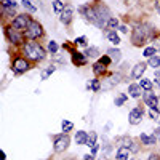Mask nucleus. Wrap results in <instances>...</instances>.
<instances>
[{"label": "nucleus", "instance_id": "nucleus-35", "mask_svg": "<svg viewBox=\"0 0 160 160\" xmlns=\"http://www.w3.org/2000/svg\"><path fill=\"white\" fill-rule=\"evenodd\" d=\"M3 8H16V2L15 0H0Z\"/></svg>", "mask_w": 160, "mask_h": 160}, {"label": "nucleus", "instance_id": "nucleus-1", "mask_svg": "<svg viewBox=\"0 0 160 160\" xmlns=\"http://www.w3.org/2000/svg\"><path fill=\"white\" fill-rule=\"evenodd\" d=\"M157 32L151 22H139L131 32V45L133 47H146L148 42H152Z\"/></svg>", "mask_w": 160, "mask_h": 160}, {"label": "nucleus", "instance_id": "nucleus-38", "mask_svg": "<svg viewBox=\"0 0 160 160\" xmlns=\"http://www.w3.org/2000/svg\"><path fill=\"white\" fill-rule=\"evenodd\" d=\"M98 61H99V62H102L104 66H109V64L112 62V59L109 58V55H102L101 58H98Z\"/></svg>", "mask_w": 160, "mask_h": 160}, {"label": "nucleus", "instance_id": "nucleus-46", "mask_svg": "<svg viewBox=\"0 0 160 160\" xmlns=\"http://www.w3.org/2000/svg\"><path fill=\"white\" fill-rule=\"evenodd\" d=\"M157 112H160V96H158V101H157V108H155Z\"/></svg>", "mask_w": 160, "mask_h": 160}, {"label": "nucleus", "instance_id": "nucleus-6", "mask_svg": "<svg viewBox=\"0 0 160 160\" xmlns=\"http://www.w3.org/2000/svg\"><path fill=\"white\" fill-rule=\"evenodd\" d=\"M32 22V16H31V13H21V15H18L16 18H13L11 19V26L15 28L16 31L19 32H26V29L29 28V24Z\"/></svg>", "mask_w": 160, "mask_h": 160}, {"label": "nucleus", "instance_id": "nucleus-17", "mask_svg": "<svg viewBox=\"0 0 160 160\" xmlns=\"http://www.w3.org/2000/svg\"><path fill=\"white\" fill-rule=\"evenodd\" d=\"M131 155V149L130 148H125V146H118V149L115 152V158L117 160H128Z\"/></svg>", "mask_w": 160, "mask_h": 160}, {"label": "nucleus", "instance_id": "nucleus-31", "mask_svg": "<svg viewBox=\"0 0 160 160\" xmlns=\"http://www.w3.org/2000/svg\"><path fill=\"white\" fill-rule=\"evenodd\" d=\"M21 3H22V7H24L26 10H28V13H35V11H37V7L32 5L31 0H22Z\"/></svg>", "mask_w": 160, "mask_h": 160}, {"label": "nucleus", "instance_id": "nucleus-4", "mask_svg": "<svg viewBox=\"0 0 160 160\" xmlns=\"http://www.w3.org/2000/svg\"><path fill=\"white\" fill-rule=\"evenodd\" d=\"M43 34H45L43 26L40 24L38 21L32 19V22L29 24V28L26 29V32H24V38L26 40H38V38L43 37Z\"/></svg>", "mask_w": 160, "mask_h": 160}, {"label": "nucleus", "instance_id": "nucleus-2", "mask_svg": "<svg viewBox=\"0 0 160 160\" xmlns=\"http://www.w3.org/2000/svg\"><path fill=\"white\" fill-rule=\"evenodd\" d=\"M21 51L31 62H40V61H43L47 58L45 48L38 42H35V40H26V42L21 45Z\"/></svg>", "mask_w": 160, "mask_h": 160}, {"label": "nucleus", "instance_id": "nucleus-20", "mask_svg": "<svg viewBox=\"0 0 160 160\" xmlns=\"http://www.w3.org/2000/svg\"><path fill=\"white\" fill-rule=\"evenodd\" d=\"M108 55H109V58L112 59V62H120V59H122V51H120L118 48H109L108 50Z\"/></svg>", "mask_w": 160, "mask_h": 160}, {"label": "nucleus", "instance_id": "nucleus-37", "mask_svg": "<svg viewBox=\"0 0 160 160\" xmlns=\"http://www.w3.org/2000/svg\"><path fill=\"white\" fill-rule=\"evenodd\" d=\"M3 15L5 16H10V18H13V16H18L16 15V8H3Z\"/></svg>", "mask_w": 160, "mask_h": 160}, {"label": "nucleus", "instance_id": "nucleus-42", "mask_svg": "<svg viewBox=\"0 0 160 160\" xmlns=\"http://www.w3.org/2000/svg\"><path fill=\"white\" fill-rule=\"evenodd\" d=\"M98 151H99V144L96 142V144L91 148V154H93V155H96V154H98Z\"/></svg>", "mask_w": 160, "mask_h": 160}, {"label": "nucleus", "instance_id": "nucleus-18", "mask_svg": "<svg viewBox=\"0 0 160 160\" xmlns=\"http://www.w3.org/2000/svg\"><path fill=\"white\" fill-rule=\"evenodd\" d=\"M106 71H108V66H104L102 62L96 61L93 64V74H95V77H102L106 74Z\"/></svg>", "mask_w": 160, "mask_h": 160}, {"label": "nucleus", "instance_id": "nucleus-15", "mask_svg": "<svg viewBox=\"0 0 160 160\" xmlns=\"http://www.w3.org/2000/svg\"><path fill=\"white\" fill-rule=\"evenodd\" d=\"M72 62L77 66V68H82V66H85V64L88 62V58L83 55V53L74 51V53H72Z\"/></svg>", "mask_w": 160, "mask_h": 160}, {"label": "nucleus", "instance_id": "nucleus-32", "mask_svg": "<svg viewBox=\"0 0 160 160\" xmlns=\"http://www.w3.org/2000/svg\"><path fill=\"white\" fill-rule=\"evenodd\" d=\"M127 99H128V95H125V93H120V95L114 99V104L117 106V108H120V106H122Z\"/></svg>", "mask_w": 160, "mask_h": 160}, {"label": "nucleus", "instance_id": "nucleus-13", "mask_svg": "<svg viewBox=\"0 0 160 160\" xmlns=\"http://www.w3.org/2000/svg\"><path fill=\"white\" fill-rule=\"evenodd\" d=\"M139 142L142 144V146H155L157 142H158V139H157V136H155V133H151V135H148V133H141L139 135Z\"/></svg>", "mask_w": 160, "mask_h": 160}, {"label": "nucleus", "instance_id": "nucleus-49", "mask_svg": "<svg viewBox=\"0 0 160 160\" xmlns=\"http://www.w3.org/2000/svg\"><path fill=\"white\" fill-rule=\"evenodd\" d=\"M155 8H157V11L160 13V2H155Z\"/></svg>", "mask_w": 160, "mask_h": 160}, {"label": "nucleus", "instance_id": "nucleus-11", "mask_svg": "<svg viewBox=\"0 0 160 160\" xmlns=\"http://www.w3.org/2000/svg\"><path fill=\"white\" fill-rule=\"evenodd\" d=\"M72 18H74V7L68 3L64 7V10L59 13V22L64 26H69L72 22Z\"/></svg>", "mask_w": 160, "mask_h": 160}, {"label": "nucleus", "instance_id": "nucleus-28", "mask_svg": "<svg viewBox=\"0 0 160 160\" xmlns=\"http://www.w3.org/2000/svg\"><path fill=\"white\" fill-rule=\"evenodd\" d=\"M148 66L152 69H158L160 68V56H152L148 59Z\"/></svg>", "mask_w": 160, "mask_h": 160}, {"label": "nucleus", "instance_id": "nucleus-47", "mask_svg": "<svg viewBox=\"0 0 160 160\" xmlns=\"http://www.w3.org/2000/svg\"><path fill=\"white\" fill-rule=\"evenodd\" d=\"M154 83H155L157 87H160V77H157V78L154 80Z\"/></svg>", "mask_w": 160, "mask_h": 160}, {"label": "nucleus", "instance_id": "nucleus-23", "mask_svg": "<svg viewBox=\"0 0 160 160\" xmlns=\"http://www.w3.org/2000/svg\"><path fill=\"white\" fill-rule=\"evenodd\" d=\"M139 87H141L144 91H149V90H152L154 82H152L151 78H139Z\"/></svg>", "mask_w": 160, "mask_h": 160}, {"label": "nucleus", "instance_id": "nucleus-30", "mask_svg": "<svg viewBox=\"0 0 160 160\" xmlns=\"http://www.w3.org/2000/svg\"><path fill=\"white\" fill-rule=\"evenodd\" d=\"M61 128H62V133H69V131H72V128H74V123L72 122H69V120H62L61 122Z\"/></svg>", "mask_w": 160, "mask_h": 160}, {"label": "nucleus", "instance_id": "nucleus-7", "mask_svg": "<svg viewBox=\"0 0 160 160\" xmlns=\"http://www.w3.org/2000/svg\"><path fill=\"white\" fill-rule=\"evenodd\" d=\"M69 144H71L69 133H61V135L55 136V139H53V151H55L56 154H61L64 151H68Z\"/></svg>", "mask_w": 160, "mask_h": 160}, {"label": "nucleus", "instance_id": "nucleus-16", "mask_svg": "<svg viewBox=\"0 0 160 160\" xmlns=\"http://www.w3.org/2000/svg\"><path fill=\"white\" fill-rule=\"evenodd\" d=\"M128 95H130L131 98L138 99V98H141V96L144 95V91H142V88L139 87V83H130V85H128Z\"/></svg>", "mask_w": 160, "mask_h": 160}, {"label": "nucleus", "instance_id": "nucleus-41", "mask_svg": "<svg viewBox=\"0 0 160 160\" xmlns=\"http://www.w3.org/2000/svg\"><path fill=\"white\" fill-rule=\"evenodd\" d=\"M118 31L122 32V34H128V26H125V24H120V26H118Z\"/></svg>", "mask_w": 160, "mask_h": 160}, {"label": "nucleus", "instance_id": "nucleus-43", "mask_svg": "<svg viewBox=\"0 0 160 160\" xmlns=\"http://www.w3.org/2000/svg\"><path fill=\"white\" fill-rule=\"evenodd\" d=\"M148 160H160V155H158V154H154V152H152V154H151V155L148 157Z\"/></svg>", "mask_w": 160, "mask_h": 160}, {"label": "nucleus", "instance_id": "nucleus-10", "mask_svg": "<svg viewBox=\"0 0 160 160\" xmlns=\"http://www.w3.org/2000/svg\"><path fill=\"white\" fill-rule=\"evenodd\" d=\"M142 115H144V108L142 106H136L133 108L128 114V123L130 125H139L141 120H142Z\"/></svg>", "mask_w": 160, "mask_h": 160}, {"label": "nucleus", "instance_id": "nucleus-9", "mask_svg": "<svg viewBox=\"0 0 160 160\" xmlns=\"http://www.w3.org/2000/svg\"><path fill=\"white\" fill-rule=\"evenodd\" d=\"M78 13L85 18L87 22L90 24H95L96 26V13H95V7H93V3H85L82 7H78Z\"/></svg>", "mask_w": 160, "mask_h": 160}, {"label": "nucleus", "instance_id": "nucleus-21", "mask_svg": "<svg viewBox=\"0 0 160 160\" xmlns=\"http://www.w3.org/2000/svg\"><path fill=\"white\" fill-rule=\"evenodd\" d=\"M83 55L88 58V59H95V58H101L99 56V48L98 47H87Z\"/></svg>", "mask_w": 160, "mask_h": 160}, {"label": "nucleus", "instance_id": "nucleus-12", "mask_svg": "<svg viewBox=\"0 0 160 160\" xmlns=\"http://www.w3.org/2000/svg\"><path fill=\"white\" fill-rule=\"evenodd\" d=\"M142 101H144V104L148 106L149 109H155V108H157L158 96L155 95V93H154L152 90H149V91H144V95H142Z\"/></svg>", "mask_w": 160, "mask_h": 160}, {"label": "nucleus", "instance_id": "nucleus-22", "mask_svg": "<svg viewBox=\"0 0 160 160\" xmlns=\"http://www.w3.org/2000/svg\"><path fill=\"white\" fill-rule=\"evenodd\" d=\"M87 88L88 90H91V91H99L101 90V80L96 77V78H91V80H88V83H87Z\"/></svg>", "mask_w": 160, "mask_h": 160}, {"label": "nucleus", "instance_id": "nucleus-39", "mask_svg": "<svg viewBox=\"0 0 160 160\" xmlns=\"http://www.w3.org/2000/svg\"><path fill=\"white\" fill-rule=\"evenodd\" d=\"M158 115H160V112H157L155 109H151V111H149V117H151L152 120H158Z\"/></svg>", "mask_w": 160, "mask_h": 160}, {"label": "nucleus", "instance_id": "nucleus-8", "mask_svg": "<svg viewBox=\"0 0 160 160\" xmlns=\"http://www.w3.org/2000/svg\"><path fill=\"white\" fill-rule=\"evenodd\" d=\"M31 61L26 58V56H16L15 59H13V64H11V68H13V72H15L16 75H21L24 72H28L31 69Z\"/></svg>", "mask_w": 160, "mask_h": 160}, {"label": "nucleus", "instance_id": "nucleus-14", "mask_svg": "<svg viewBox=\"0 0 160 160\" xmlns=\"http://www.w3.org/2000/svg\"><path fill=\"white\" fill-rule=\"evenodd\" d=\"M146 69H148V62H138L135 68L131 69V77L136 78V80L142 78V74L146 72Z\"/></svg>", "mask_w": 160, "mask_h": 160}, {"label": "nucleus", "instance_id": "nucleus-29", "mask_svg": "<svg viewBox=\"0 0 160 160\" xmlns=\"http://www.w3.org/2000/svg\"><path fill=\"white\" fill-rule=\"evenodd\" d=\"M96 139H98L96 131H90L88 133V142H87V146H88V148H93V146L96 144Z\"/></svg>", "mask_w": 160, "mask_h": 160}, {"label": "nucleus", "instance_id": "nucleus-44", "mask_svg": "<svg viewBox=\"0 0 160 160\" xmlns=\"http://www.w3.org/2000/svg\"><path fill=\"white\" fill-rule=\"evenodd\" d=\"M82 160H95V155H93V154H87V155H83Z\"/></svg>", "mask_w": 160, "mask_h": 160}, {"label": "nucleus", "instance_id": "nucleus-45", "mask_svg": "<svg viewBox=\"0 0 160 160\" xmlns=\"http://www.w3.org/2000/svg\"><path fill=\"white\" fill-rule=\"evenodd\" d=\"M154 133H155V136H157V139H158V142H160V127H158V128H155V130H154Z\"/></svg>", "mask_w": 160, "mask_h": 160}, {"label": "nucleus", "instance_id": "nucleus-27", "mask_svg": "<svg viewBox=\"0 0 160 160\" xmlns=\"http://www.w3.org/2000/svg\"><path fill=\"white\" fill-rule=\"evenodd\" d=\"M158 50L154 47V45H151V47H146L144 48V51H142V55H144V58H152V56H155V53H157Z\"/></svg>", "mask_w": 160, "mask_h": 160}, {"label": "nucleus", "instance_id": "nucleus-25", "mask_svg": "<svg viewBox=\"0 0 160 160\" xmlns=\"http://www.w3.org/2000/svg\"><path fill=\"white\" fill-rule=\"evenodd\" d=\"M118 26H120L118 18L112 16V18L109 19V22H108V29H106V32H108V31H115V29H118Z\"/></svg>", "mask_w": 160, "mask_h": 160}, {"label": "nucleus", "instance_id": "nucleus-26", "mask_svg": "<svg viewBox=\"0 0 160 160\" xmlns=\"http://www.w3.org/2000/svg\"><path fill=\"white\" fill-rule=\"evenodd\" d=\"M55 71H56V68H55L53 64H51V66H48V68H45V69L42 71V74H40V78H42V80H47V78H48L53 72H55Z\"/></svg>", "mask_w": 160, "mask_h": 160}, {"label": "nucleus", "instance_id": "nucleus-33", "mask_svg": "<svg viewBox=\"0 0 160 160\" xmlns=\"http://www.w3.org/2000/svg\"><path fill=\"white\" fill-rule=\"evenodd\" d=\"M64 7H66V5L61 2V0H55V2H53V10H55V11L58 13V15H59V13L64 10Z\"/></svg>", "mask_w": 160, "mask_h": 160}, {"label": "nucleus", "instance_id": "nucleus-3", "mask_svg": "<svg viewBox=\"0 0 160 160\" xmlns=\"http://www.w3.org/2000/svg\"><path fill=\"white\" fill-rule=\"evenodd\" d=\"M93 7H95V13H96V28L108 29V22L112 18V13H111L109 7L102 2H95Z\"/></svg>", "mask_w": 160, "mask_h": 160}, {"label": "nucleus", "instance_id": "nucleus-24", "mask_svg": "<svg viewBox=\"0 0 160 160\" xmlns=\"http://www.w3.org/2000/svg\"><path fill=\"white\" fill-rule=\"evenodd\" d=\"M106 35H108L111 43H114V45H118L120 43V37H118V34L115 31H108V32H106Z\"/></svg>", "mask_w": 160, "mask_h": 160}, {"label": "nucleus", "instance_id": "nucleus-48", "mask_svg": "<svg viewBox=\"0 0 160 160\" xmlns=\"http://www.w3.org/2000/svg\"><path fill=\"white\" fill-rule=\"evenodd\" d=\"M154 75H155V78H157V77H160V69H155V72H154Z\"/></svg>", "mask_w": 160, "mask_h": 160}, {"label": "nucleus", "instance_id": "nucleus-5", "mask_svg": "<svg viewBox=\"0 0 160 160\" xmlns=\"http://www.w3.org/2000/svg\"><path fill=\"white\" fill-rule=\"evenodd\" d=\"M3 32H5V37H7V40L11 43V45H16V47H21L22 43H24V34L22 32H19V31H16L13 26L10 24V26H5V29H3Z\"/></svg>", "mask_w": 160, "mask_h": 160}, {"label": "nucleus", "instance_id": "nucleus-19", "mask_svg": "<svg viewBox=\"0 0 160 160\" xmlns=\"http://www.w3.org/2000/svg\"><path fill=\"white\" fill-rule=\"evenodd\" d=\"M75 142L78 146H87V142H88V133L83 131V130H78L75 133Z\"/></svg>", "mask_w": 160, "mask_h": 160}, {"label": "nucleus", "instance_id": "nucleus-36", "mask_svg": "<svg viewBox=\"0 0 160 160\" xmlns=\"http://www.w3.org/2000/svg\"><path fill=\"white\" fill-rule=\"evenodd\" d=\"M87 42H88V40H87L85 35H80V37H77V38L74 40V43H75V45H80V47H87Z\"/></svg>", "mask_w": 160, "mask_h": 160}, {"label": "nucleus", "instance_id": "nucleus-40", "mask_svg": "<svg viewBox=\"0 0 160 160\" xmlns=\"http://www.w3.org/2000/svg\"><path fill=\"white\" fill-rule=\"evenodd\" d=\"M152 45H154L157 50H160V35H158V34H157V35H155V38L152 40Z\"/></svg>", "mask_w": 160, "mask_h": 160}, {"label": "nucleus", "instance_id": "nucleus-34", "mask_svg": "<svg viewBox=\"0 0 160 160\" xmlns=\"http://www.w3.org/2000/svg\"><path fill=\"white\" fill-rule=\"evenodd\" d=\"M48 51L51 53V55H56L58 53V43L55 42V40H50L48 42Z\"/></svg>", "mask_w": 160, "mask_h": 160}]
</instances>
